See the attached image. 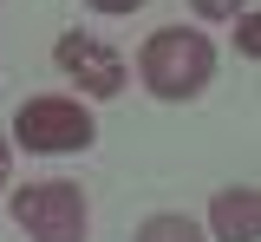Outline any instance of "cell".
<instances>
[{
    "label": "cell",
    "instance_id": "9",
    "mask_svg": "<svg viewBox=\"0 0 261 242\" xmlns=\"http://www.w3.org/2000/svg\"><path fill=\"white\" fill-rule=\"evenodd\" d=\"M98 13H130V7H144V0H92Z\"/></svg>",
    "mask_w": 261,
    "mask_h": 242
},
{
    "label": "cell",
    "instance_id": "7",
    "mask_svg": "<svg viewBox=\"0 0 261 242\" xmlns=\"http://www.w3.org/2000/svg\"><path fill=\"white\" fill-rule=\"evenodd\" d=\"M202 20H235V13H248V0H190Z\"/></svg>",
    "mask_w": 261,
    "mask_h": 242
},
{
    "label": "cell",
    "instance_id": "6",
    "mask_svg": "<svg viewBox=\"0 0 261 242\" xmlns=\"http://www.w3.org/2000/svg\"><path fill=\"white\" fill-rule=\"evenodd\" d=\"M137 242H209V236L196 229L190 216H150V223L137 229Z\"/></svg>",
    "mask_w": 261,
    "mask_h": 242
},
{
    "label": "cell",
    "instance_id": "2",
    "mask_svg": "<svg viewBox=\"0 0 261 242\" xmlns=\"http://www.w3.org/2000/svg\"><path fill=\"white\" fill-rule=\"evenodd\" d=\"M13 138L27 151H85L92 144V111L79 99H27L13 111Z\"/></svg>",
    "mask_w": 261,
    "mask_h": 242
},
{
    "label": "cell",
    "instance_id": "10",
    "mask_svg": "<svg viewBox=\"0 0 261 242\" xmlns=\"http://www.w3.org/2000/svg\"><path fill=\"white\" fill-rule=\"evenodd\" d=\"M0 190H7V138H0Z\"/></svg>",
    "mask_w": 261,
    "mask_h": 242
},
{
    "label": "cell",
    "instance_id": "5",
    "mask_svg": "<svg viewBox=\"0 0 261 242\" xmlns=\"http://www.w3.org/2000/svg\"><path fill=\"white\" fill-rule=\"evenodd\" d=\"M209 229L216 242H255L261 236V197L255 190H216V203H209Z\"/></svg>",
    "mask_w": 261,
    "mask_h": 242
},
{
    "label": "cell",
    "instance_id": "3",
    "mask_svg": "<svg viewBox=\"0 0 261 242\" xmlns=\"http://www.w3.org/2000/svg\"><path fill=\"white\" fill-rule=\"evenodd\" d=\"M13 223L33 242H85V197L72 183H27L13 197Z\"/></svg>",
    "mask_w": 261,
    "mask_h": 242
},
{
    "label": "cell",
    "instance_id": "8",
    "mask_svg": "<svg viewBox=\"0 0 261 242\" xmlns=\"http://www.w3.org/2000/svg\"><path fill=\"white\" fill-rule=\"evenodd\" d=\"M235 20H242V53H261V20L255 13H235Z\"/></svg>",
    "mask_w": 261,
    "mask_h": 242
},
{
    "label": "cell",
    "instance_id": "1",
    "mask_svg": "<svg viewBox=\"0 0 261 242\" xmlns=\"http://www.w3.org/2000/svg\"><path fill=\"white\" fill-rule=\"evenodd\" d=\"M137 72H144V85L157 99H196L209 85V72H216V46L202 33H190V27H163V33L144 39Z\"/></svg>",
    "mask_w": 261,
    "mask_h": 242
},
{
    "label": "cell",
    "instance_id": "4",
    "mask_svg": "<svg viewBox=\"0 0 261 242\" xmlns=\"http://www.w3.org/2000/svg\"><path fill=\"white\" fill-rule=\"evenodd\" d=\"M53 59H59L92 99H111V92H124V59L111 53V46H98V39H85V33H65L59 46H53Z\"/></svg>",
    "mask_w": 261,
    "mask_h": 242
}]
</instances>
